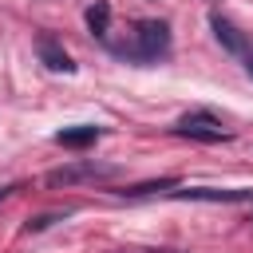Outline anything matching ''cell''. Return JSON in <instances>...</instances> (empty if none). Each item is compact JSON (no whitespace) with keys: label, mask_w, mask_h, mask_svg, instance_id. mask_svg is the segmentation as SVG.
Returning a JSON list of instances; mask_svg holds the SVG:
<instances>
[{"label":"cell","mask_w":253,"mask_h":253,"mask_svg":"<svg viewBox=\"0 0 253 253\" xmlns=\"http://www.w3.org/2000/svg\"><path fill=\"white\" fill-rule=\"evenodd\" d=\"M166 51H170V24L166 20H138L134 24V43H115V55L134 59V63H150Z\"/></svg>","instance_id":"cell-1"},{"label":"cell","mask_w":253,"mask_h":253,"mask_svg":"<svg viewBox=\"0 0 253 253\" xmlns=\"http://www.w3.org/2000/svg\"><path fill=\"white\" fill-rule=\"evenodd\" d=\"M119 166L111 162H95V158H79V162H67V166H55L47 174V186H79V182H99V178H115Z\"/></svg>","instance_id":"cell-2"},{"label":"cell","mask_w":253,"mask_h":253,"mask_svg":"<svg viewBox=\"0 0 253 253\" xmlns=\"http://www.w3.org/2000/svg\"><path fill=\"white\" fill-rule=\"evenodd\" d=\"M174 134L198 138V142H229V130H221V119L210 111H190L174 123Z\"/></svg>","instance_id":"cell-3"},{"label":"cell","mask_w":253,"mask_h":253,"mask_svg":"<svg viewBox=\"0 0 253 253\" xmlns=\"http://www.w3.org/2000/svg\"><path fill=\"white\" fill-rule=\"evenodd\" d=\"M170 198L178 202H249L253 190H213V186H190V190H174Z\"/></svg>","instance_id":"cell-4"},{"label":"cell","mask_w":253,"mask_h":253,"mask_svg":"<svg viewBox=\"0 0 253 253\" xmlns=\"http://www.w3.org/2000/svg\"><path fill=\"white\" fill-rule=\"evenodd\" d=\"M210 28H213L217 43H221L229 55H245V51H249V40H245V36L233 28V20H225L221 12H213V16H210Z\"/></svg>","instance_id":"cell-5"},{"label":"cell","mask_w":253,"mask_h":253,"mask_svg":"<svg viewBox=\"0 0 253 253\" xmlns=\"http://www.w3.org/2000/svg\"><path fill=\"white\" fill-rule=\"evenodd\" d=\"M36 55H40V63H43V67H51V71H63V75H71V71H75L71 55H67L51 36H40V40H36Z\"/></svg>","instance_id":"cell-6"},{"label":"cell","mask_w":253,"mask_h":253,"mask_svg":"<svg viewBox=\"0 0 253 253\" xmlns=\"http://www.w3.org/2000/svg\"><path fill=\"white\" fill-rule=\"evenodd\" d=\"M99 134H103V126L83 123V126H63V130H55V142L67 146V150H83V146H95Z\"/></svg>","instance_id":"cell-7"},{"label":"cell","mask_w":253,"mask_h":253,"mask_svg":"<svg viewBox=\"0 0 253 253\" xmlns=\"http://www.w3.org/2000/svg\"><path fill=\"white\" fill-rule=\"evenodd\" d=\"M174 190H178V178L166 174V178H150V182L126 186V190H119V194H123V198H150V194H174Z\"/></svg>","instance_id":"cell-8"},{"label":"cell","mask_w":253,"mask_h":253,"mask_svg":"<svg viewBox=\"0 0 253 253\" xmlns=\"http://www.w3.org/2000/svg\"><path fill=\"white\" fill-rule=\"evenodd\" d=\"M87 28H91L99 40L111 32V4H107V0H95V4L87 8Z\"/></svg>","instance_id":"cell-9"},{"label":"cell","mask_w":253,"mask_h":253,"mask_svg":"<svg viewBox=\"0 0 253 253\" xmlns=\"http://www.w3.org/2000/svg\"><path fill=\"white\" fill-rule=\"evenodd\" d=\"M63 217H71V210H47V213H36V217L24 221V233H43V229H51V225L63 221Z\"/></svg>","instance_id":"cell-10"},{"label":"cell","mask_w":253,"mask_h":253,"mask_svg":"<svg viewBox=\"0 0 253 253\" xmlns=\"http://www.w3.org/2000/svg\"><path fill=\"white\" fill-rule=\"evenodd\" d=\"M16 190H20V186H16V182H4V186H0V202H4V198H12V194H16Z\"/></svg>","instance_id":"cell-11"},{"label":"cell","mask_w":253,"mask_h":253,"mask_svg":"<svg viewBox=\"0 0 253 253\" xmlns=\"http://www.w3.org/2000/svg\"><path fill=\"white\" fill-rule=\"evenodd\" d=\"M241 59H245V71H249V75H253V47H249V51H245V55H241Z\"/></svg>","instance_id":"cell-12"},{"label":"cell","mask_w":253,"mask_h":253,"mask_svg":"<svg viewBox=\"0 0 253 253\" xmlns=\"http://www.w3.org/2000/svg\"><path fill=\"white\" fill-rule=\"evenodd\" d=\"M150 253H174V249H150Z\"/></svg>","instance_id":"cell-13"}]
</instances>
